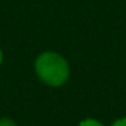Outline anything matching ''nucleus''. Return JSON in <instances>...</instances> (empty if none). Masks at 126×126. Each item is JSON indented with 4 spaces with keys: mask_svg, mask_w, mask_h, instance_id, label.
I'll use <instances>...</instances> for the list:
<instances>
[{
    "mask_svg": "<svg viewBox=\"0 0 126 126\" xmlns=\"http://www.w3.org/2000/svg\"><path fill=\"white\" fill-rule=\"evenodd\" d=\"M37 77L47 86H62L70 77V65L67 59L58 52H43L34 62Z\"/></svg>",
    "mask_w": 126,
    "mask_h": 126,
    "instance_id": "obj_1",
    "label": "nucleus"
},
{
    "mask_svg": "<svg viewBox=\"0 0 126 126\" xmlns=\"http://www.w3.org/2000/svg\"><path fill=\"white\" fill-rule=\"evenodd\" d=\"M79 126H104L101 122L95 120V119H85L83 122L79 123Z\"/></svg>",
    "mask_w": 126,
    "mask_h": 126,
    "instance_id": "obj_2",
    "label": "nucleus"
},
{
    "mask_svg": "<svg viewBox=\"0 0 126 126\" xmlns=\"http://www.w3.org/2000/svg\"><path fill=\"white\" fill-rule=\"evenodd\" d=\"M0 126H18V125L9 117H3V119H0Z\"/></svg>",
    "mask_w": 126,
    "mask_h": 126,
    "instance_id": "obj_3",
    "label": "nucleus"
},
{
    "mask_svg": "<svg viewBox=\"0 0 126 126\" xmlns=\"http://www.w3.org/2000/svg\"><path fill=\"white\" fill-rule=\"evenodd\" d=\"M110 126H126V117L117 119V120H116V122H113Z\"/></svg>",
    "mask_w": 126,
    "mask_h": 126,
    "instance_id": "obj_4",
    "label": "nucleus"
},
{
    "mask_svg": "<svg viewBox=\"0 0 126 126\" xmlns=\"http://www.w3.org/2000/svg\"><path fill=\"white\" fill-rule=\"evenodd\" d=\"M2 62H3V52L0 49V65H2Z\"/></svg>",
    "mask_w": 126,
    "mask_h": 126,
    "instance_id": "obj_5",
    "label": "nucleus"
}]
</instances>
